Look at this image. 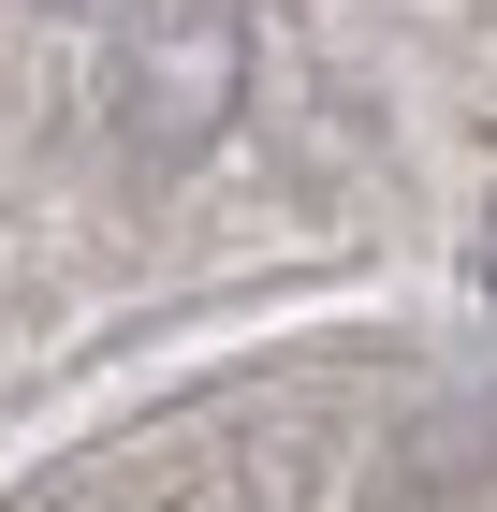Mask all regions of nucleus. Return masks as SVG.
<instances>
[{"label": "nucleus", "mask_w": 497, "mask_h": 512, "mask_svg": "<svg viewBox=\"0 0 497 512\" xmlns=\"http://www.w3.org/2000/svg\"><path fill=\"white\" fill-rule=\"evenodd\" d=\"M234 74H249V44H234L220 0H147V15H117V132H147V147H205L234 118Z\"/></svg>", "instance_id": "f257e3e1"}, {"label": "nucleus", "mask_w": 497, "mask_h": 512, "mask_svg": "<svg viewBox=\"0 0 497 512\" xmlns=\"http://www.w3.org/2000/svg\"><path fill=\"white\" fill-rule=\"evenodd\" d=\"M381 512H497V410H410L381 439Z\"/></svg>", "instance_id": "f03ea898"}, {"label": "nucleus", "mask_w": 497, "mask_h": 512, "mask_svg": "<svg viewBox=\"0 0 497 512\" xmlns=\"http://www.w3.org/2000/svg\"><path fill=\"white\" fill-rule=\"evenodd\" d=\"M483 278H497V220H483Z\"/></svg>", "instance_id": "7ed1b4c3"}]
</instances>
